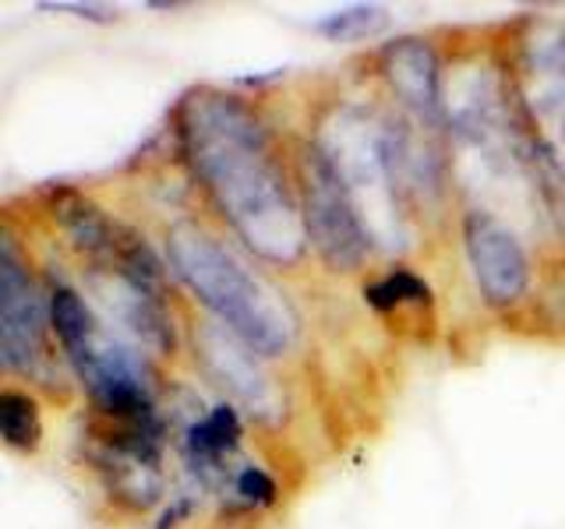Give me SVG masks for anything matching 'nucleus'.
I'll use <instances>...</instances> for the list:
<instances>
[{"instance_id":"6e6552de","label":"nucleus","mask_w":565,"mask_h":529,"mask_svg":"<svg viewBox=\"0 0 565 529\" xmlns=\"http://www.w3.org/2000/svg\"><path fill=\"white\" fill-rule=\"evenodd\" d=\"M93 293L141 346L156 353H173V317L159 293L138 290L128 279L99 269H93Z\"/></svg>"},{"instance_id":"7ed1b4c3","label":"nucleus","mask_w":565,"mask_h":529,"mask_svg":"<svg viewBox=\"0 0 565 529\" xmlns=\"http://www.w3.org/2000/svg\"><path fill=\"white\" fill-rule=\"evenodd\" d=\"M297 194L308 244L335 272H353L371 255V229L353 205L343 176L335 173L322 145H308L297 155Z\"/></svg>"},{"instance_id":"20e7f679","label":"nucleus","mask_w":565,"mask_h":529,"mask_svg":"<svg viewBox=\"0 0 565 529\" xmlns=\"http://www.w3.org/2000/svg\"><path fill=\"white\" fill-rule=\"evenodd\" d=\"M46 322L50 307L8 237L0 251V360L8 370L32 375L46 349Z\"/></svg>"},{"instance_id":"1a4fd4ad","label":"nucleus","mask_w":565,"mask_h":529,"mask_svg":"<svg viewBox=\"0 0 565 529\" xmlns=\"http://www.w3.org/2000/svg\"><path fill=\"white\" fill-rule=\"evenodd\" d=\"M241 449V420L234 406H212L184 431V458L205 484L226 481V463Z\"/></svg>"},{"instance_id":"423d86ee","label":"nucleus","mask_w":565,"mask_h":529,"mask_svg":"<svg viewBox=\"0 0 565 529\" xmlns=\"http://www.w3.org/2000/svg\"><path fill=\"white\" fill-rule=\"evenodd\" d=\"M463 244L473 282L488 304H516L530 287V258L516 234L488 212H467Z\"/></svg>"},{"instance_id":"f03ea898","label":"nucleus","mask_w":565,"mask_h":529,"mask_svg":"<svg viewBox=\"0 0 565 529\" xmlns=\"http://www.w3.org/2000/svg\"><path fill=\"white\" fill-rule=\"evenodd\" d=\"M177 279L258 357H279L297 339V317L269 279H262L202 226L181 223L167 234Z\"/></svg>"},{"instance_id":"0eeeda50","label":"nucleus","mask_w":565,"mask_h":529,"mask_svg":"<svg viewBox=\"0 0 565 529\" xmlns=\"http://www.w3.org/2000/svg\"><path fill=\"white\" fill-rule=\"evenodd\" d=\"M202 357L223 388H230V396L244 402L252 413H273L276 410V392L265 370L258 367V353L252 346H244L234 332H226L223 325H205L202 328Z\"/></svg>"},{"instance_id":"f8f14e48","label":"nucleus","mask_w":565,"mask_h":529,"mask_svg":"<svg viewBox=\"0 0 565 529\" xmlns=\"http://www.w3.org/2000/svg\"><path fill=\"white\" fill-rule=\"evenodd\" d=\"M364 296H367V304H375L379 311H393L403 304H428L431 290H428V282L417 279L414 272L396 269V272H388V276L371 282V287L364 290Z\"/></svg>"},{"instance_id":"2eb2a0df","label":"nucleus","mask_w":565,"mask_h":529,"mask_svg":"<svg viewBox=\"0 0 565 529\" xmlns=\"http://www.w3.org/2000/svg\"><path fill=\"white\" fill-rule=\"evenodd\" d=\"M43 8H53V11H75L82 18H96V22H110V18H117V11L110 8H96V4H43Z\"/></svg>"},{"instance_id":"9b49d317","label":"nucleus","mask_w":565,"mask_h":529,"mask_svg":"<svg viewBox=\"0 0 565 529\" xmlns=\"http://www.w3.org/2000/svg\"><path fill=\"white\" fill-rule=\"evenodd\" d=\"M0 434L14 452H35L43 441V417L35 402L22 388H4L0 392Z\"/></svg>"},{"instance_id":"f257e3e1","label":"nucleus","mask_w":565,"mask_h":529,"mask_svg":"<svg viewBox=\"0 0 565 529\" xmlns=\"http://www.w3.org/2000/svg\"><path fill=\"white\" fill-rule=\"evenodd\" d=\"M177 134L212 205L258 258L273 264L305 258L308 229L300 194L273 131L252 106L220 88H194L177 106Z\"/></svg>"},{"instance_id":"ddd939ff","label":"nucleus","mask_w":565,"mask_h":529,"mask_svg":"<svg viewBox=\"0 0 565 529\" xmlns=\"http://www.w3.org/2000/svg\"><path fill=\"white\" fill-rule=\"evenodd\" d=\"M385 25V11L382 8H350V11H335L326 14L322 22H315V29L329 35L332 43H347V40H361Z\"/></svg>"},{"instance_id":"4468645a","label":"nucleus","mask_w":565,"mask_h":529,"mask_svg":"<svg viewBox=\"0 0 565 529\" xmlns=\"http://www.w3.org/2000/svg\"><path fill=\"white\" fill-rule=\"evenodd\" d=\"M230 487H234L237 498L244 505H252V508H262V505L276 501L273 476L265 473V469H258V466H241V469H234V481H230Z\"/></svg>"},{"instance_id":"9d476101","label":"nucleus","mask_w":565,"mask_h":529,"mask_svg":"<svg viewBox=\"0 0 565 529\" xmlns=\"http://www.w3.org/2000/svg\"><path fill=\"white\" fill-rule=\"evenodd\" d=\"M382 75L393 85V93L417 110L420 117H431L438 110V61L435 50L420 40L393 43L382 57Z\"/></svg>"},{"instance_id":"39448f33","label":"nucleus","mask_w":565,"mask_h":529,"mask_svg":"<svg viewBox=\"0 0 565 529\" xmlns=\"http://www.w3.org/2000/svg\"><path fill=\"white\" fill-rule=\"evenodd\" d=\"M523 99L537 123V145L565 166V29L547 25L526 43Z\"/></svg>"}]
</instances>
